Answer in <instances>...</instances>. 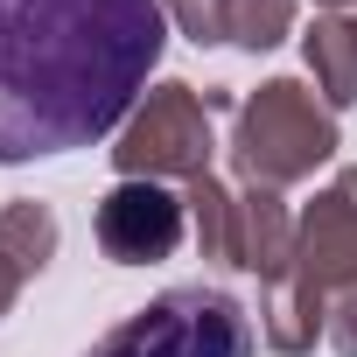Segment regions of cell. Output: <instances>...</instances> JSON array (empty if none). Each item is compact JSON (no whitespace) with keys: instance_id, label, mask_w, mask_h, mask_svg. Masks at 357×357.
<instances>
[{"instance_id":"ba28073f","label":"cell","mask_w":357,"mask_h":357,"mask_svg":"<svg viewBox=\"0 0 357 357\" xmlns=\"http://www.w3.org/2000/svg\"><path fill=\"white\" fill-rule=\"evenodd\" d=\"M56 259V211L50 204H0V315L22 301V287Z\"/></svg>"},{"instance_id":"52a82bcc","label":"cell","mask_w":357,"mask_h":357,"mask_svg":"<svg viewBox=\"0 0 357 357\" xmlns=\"http://www.w3.org/2000/svg\"><path fill=\"white\" fill-rule=\"evenodd\" d=\"M294 259V211L280 204V190H238V238H231V266L259 273V287H273Z\"/></svg>"},{"instance_id":"9c48e42d","label":"cell","mask_w":357,"mask_h":357,"mask_svg":"<svg viewBox=\"0 0 357 357\" xmlns=\"http://www.w3.org/2000/svg\"><path fill=\"white\" fill-rule=\"evenodd\" d=\"M301 56L315 70V91L329 112L357 105V22L350 15H315V29L301 36Z\"/></svg>"},{"instance_id":"7a4b0ae2","label":"cell","mask_w":357,"mask_h":357,"mask_svg":"<svg viewBox=\"0 0 357 357\" xmlns=\"http://www.w3.org/2000/svg\"><path fill=\"white\" fill-rule=\"evenodd\" d=\"M357 280V161L294 218V259L259 301V336L280 357H308L329 329V294Z\"/></svg>"},{"instance_id":"4fadbf2b","label":"cell","mask_w":357,"mask_h":357,"mask_svg":"<svg viewBox=\"0 0 357 357\" xmlns=\"http://www.w3.org/2000/svg\"><path fill=\"white\" fill-rule=\"evenodd\" d=\"M322 336L336 343V357H357V280L329 294V329Z\"/></svg>"},{"instance_id":"5bb4252c","label":"cell","mask_w":357,"mask_h":357,"mask_svg":"<svg viewBox=\"0 0 357 357\" xmlns=\"http://www.w3.org/2000/svg\"><path fill=\"white\" fill-rule=\"evenodd\" d=\"M322 8H357V0H322Z\"/></svg>"},{"instance_id":"30bf717a","label":"cell","mask_w":357,"mask_h":357,"mask_svg":"<svg viewBox=\"0 0 357 357\" xmlns=\"http://www.w3.org/2000/svg\"><path fill=\"white\" fill-rule=\"evenodd\" d=\"M183 204H190V231L204 245L211 266H231V238H238V190H225L218 175H197L183 183Z\"/></svg>"},{"instance_id":"3957f363","label":"cell","mask_w":357,"mask_h":357,"mask_svg":"<svg viewBox=\"0 0 357 357\" xmlns=\"http://www.w3.org/2000/svg\"><path fill=\"white\" fill-rule=\"evenodd\" d=\"M336 112L301 84V77H266L259 91L238 98V126H231V168L252 190H287L336 154Z\"/></svg>"},{"instance_id":"5b68a950","label":"cell","mask_w":357,"mask_h":357,"mask_svg":"<svg viewBox=\"0 0 357 357\" xmlns=\"http://www.w3.org/2000/svg\"><path fill=\"white\" fill-rule=\"evenodd\" d=\"M211 98L183 77H168L154 84L133 119L119 126L112 140V168H119V183H197V175H211Z\"/></svg>"},{"instance_id":"7c38bea8","label":"cell","mask_w":357,"mask_h":357,"mask_svg":"<svg viewBox=\"0 0 357 357\" xmlns=\"http://www.w3.org/2000/svg\"><path fill=\"white\" fill-rule=\"evenodd\" d=\"M168 8V22L183 29L197 50H211V43H225V29H218V0H161Z\"/></svg>"},{"instance_id":"6da1fadb","label":"cell","mask_w":357,"mask_h":357,"mask_svg":"<svg viewBox=\"0 0 357 357\" xmlns=\"http://www.w3.org/2000/svg\"><path fill=\"white\" fill-rule=\"evenodd\" d=\"M161 43V0H0V168L126 126Z\"/></svg>"},{"instance_id":"8fae6325","label":"cell","mask_w":357,"mask_h":357,"mask_svg":"<svg viewBox=\"0 0 357 357\" xmlns=\"http://www.w3.org/2000/svg\"><path fill=\"white\" fill-rule=\"evenodd\" d=\"M218 29L238 50H280L294 36V0H218Z\"/></svg>"},{"instance_id":"277c9868","label":"cell","mask_w":357,"mask_h":357,"mask_svg":"<svg viewBox=\"0 0 357 357\" xmlns=\"http://www.w3.org/2000/svg\"><path fill=\"white\" fill-rule=\"evenodd\" d=\"M252 315L225 287H168L126 322H112L84 357H252Z\"/></svg>"},{"instance_id":"8992f818","label":"cell","mask_w":357,"mask_h":357,"mask_svg":"<svg viewBox=\"0 0 357 357\" xmlns=\"http://www.w3.org/2000/svg\"><path fill=\"white\" fill-rule=\"evenodd\" d=\"M91 231H98V252L112 266H154L183 245L190 231V204L175 197L168 183H112L91 211Z\"/></svg>"}]
</instances>
